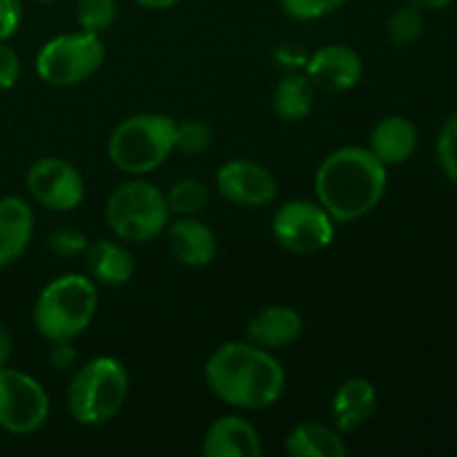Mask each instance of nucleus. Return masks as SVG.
Listing matches in <instances>:
<instances>
[{
    "label": "nucleus",
    "mask_w": 457,
    "mask_h": 457,
    "mask_svg": "<svg viewBox=\"0 0 457 457\" xmlns=\"http://www.w3.org/2000/svg\"><path fill=\"white\" fill-rule=\"evenodd\" d=\"M205 384L232 409L262 411L284 395L286 370L270 351L257 344L228 342L205 364Z\"/></svg>",
    "instance_id": "nucleus-1"
},
{
    "label": "nucleus",
    "mask_w": 457,
    "mask_h": 457,
    "mask_svg": "<svg viewBox=\"0 0 457 457\" xmlns=\"http://www.w3.org/2000/svg\"><path fill=\"white\" fill-rule=\"evenodd\" d=\"M388 186L386 165L360 145L330 152L315 174L317 201L335 223H351L373 212Z\"/></svg>",
    "instance_id": "nucleus-2"
},
{
    "label": "nucleus",
    "mask_w": 457,
    "mask_h": 457,
    "mask_svg": "<svg viewBox=\"0 0 457 457\" xmlns=\"http://www.w3.org/2000/svg\"><path fill=\"white\" fill-rule=\"evenodd\" d=\"M98 308L92 277L70 272L49 281L34 303V326L47 342H74L89 328Z\"/></svg>",
    "instance_id": "nucleus-3"
},
{
    "label": "nucleus",
    "mask_w": 457,
    "mask_h": 457,
    "mask_svg": "<svg viewBox=\"0 0 457 457\" xmlns=\"http://www.w3.org/2000/svg\"><path fill=\"white\" fill-rule=\"evenodd\" d=\"M129 393L125 366L114 357H94L74 370L67 386V409L83 427H101L114 420Z\"/></svg>",
    "instance_id": "nucleus-4"
},
{
    "label": "nucleus",
    "mask_w": 457,
    "mask_h": 457,
    "mask_svg": "<svg viewBox=\"0 0 457 457\" xmlns=\"http://www.w3.org/2000/svg\"><path fill=\"white\" fill-rule=\"evenodd\" d=\"M177 120L168 114L143 112L119 123L107 143L112 165L129 177L154 172L174 152Z\"/></svg>",
    "instance_id": "nucleus-5"
},
{
    "label": "nucleus",
    "mask_w": 457,
    "mask_h": 457,
    "mask_svg": "<svg viewBox=\"0 0 457 457\" xmlns=\"http://www.w3.org/2000/svg\"><path fill=\"white\" fill-rule=\"evenodd\" d=\"M170 212L165 192L154 183L132 179L114 187L105 205L107 226L120 241L147 244L168 228Z\"/></svg>",
    "instance_id": "nucleus-6"
},
{
    "label": "nucleus",
    "mask_w": 457,
    "mask_h": 457,
    "mask_svg": "<svg viewBox=\"0 0 457 457\" xmlns=\"http://www.w3.org/2000/svg\"><path fill=\"white\" fill-rule=\"evenodd\" d=\"M105 62L101 36L74 31L47 40L36 56V71L52 87H74L92 79Z\"/></svg>",
    "instance_id": "nucleus-7"
},
{
    "label": "nucleus",
    "mask_w": 457,
    "mask_h": 457,
    "mask_svg": "<svg viewBox=\"0 0 457 457\" xmlns=\"http://www.w3.org/2000/svg\"><path fill=\"white\" fill-rule=\"evenodd\" d=\"M272 235L281 248L295 254H315L335 239V219L320 201L295 199L272 217Z\"/></svg>",
    "instance_id": "nucleus-8"
},
{
    "label": "nucleus",
    "mask_w": 457,
    "mask_h": 457,
    "mask_svg": "<svg viewBox=\"0 0 457 457\" xmlns=\"http://www.w3.org/2000/svg\"><path fill=\"white\" fill-rule=\"evenodd\" d=\"M49 395L38 379L22 370L0 369V428L12 436H29L49 420Z\"/></svg>",
    "instance_id": "nucleus-9"
},
{
    "label": "nucleus",
    "mask_w": 457,
    "mask_h": 457,
    "mask_svg": "<svg viewBox=\"0 0 457 457\" xmlns=\"http://www.w3.org/2000/svg\"><path fill=\"white\" fill-rule=\"evenodd\" d=\"M25 183L31 199L54 212H70L85 199V181L80 172L58 156H45L36 161L27 170Z\"/></svg>",
    "instance_id": "nucleus-10"
},
{
    "label": "nucleus",
    "mask_w": 457,
    "mask_h": 457,
    "mask_svg": "<svg viewBox=\"0 0 457 457\" xmlns=\"http://www.w3.org/2000/svg\"><path fill=\"white\" fill-rule=\"evenodd\" d=\"M217 190L226 201L244 208L270 205L279 195L277 179L257 161H228L217 172Z\"/></svg>",
    "instance_id": "nucleus-11"
},
{
    "label": "nucleus",
    "mask_w": 457,
    "mask_h": 457,
    "mask_svg": "<svg viewBox=\"0 0 457 457\" xmlns=\"http://www.w3.org/2000/svg\"><path fill=\"white\" fill-rule=\"evenodd\" d=\"M364 65L355 49L346 45H326L317 49L306 65V76L312 87L326 94L348 92L360 83Z\"/></svg>",
    "instance_id": "nucleus-12"
},
{
    "label": "nucleus",
    "mask_w": 457,
    "mask_h": 457,
    "mask_svg": "<svg viewBox=\"0 0 457 457\" xmlns=\"http://www.w3.org/2000/svg\"><path fill=\"white\" fill-rule=\"evenodd\" d=\"M262 451V436L241 415H223L210 424L201 445L205 457H259Z\"/></svg>",
    "instance_id": "nucleus-13"
},
{
    "label": "nucleus",
    "mask_w": 457,
    "mask_h": 457,
    "mask_svg": "<svg viewBox=\"0 0 457 457\" xmlns=\"http://www.w3.org/2000/svg\"><path fill=\"white\" fill-rule=\"evenodd\" d=\"M165 232L170 253L179 263L187 268H204L212 263L217 254V237L204 221L195 217H179L174 223H168Z\"/></svg>",
    "instance_id": "nucleus-14"
},
{
    "label": "nucleus",
    "mask_w": 457,
    "mask_h": 457,
    "mask_svg": "<svg viewBox=\"0 0 457 457\" xmlns=\"http://www.w3.org/2000/svg\"><path fill=\"white\" fill-rule=\"evenodd\" d=\"M34 210L21 196L0 199V268L13 266L34 237Z\"/></svg>",
    "instance_id": "nucleus-15"
},
{
    "label": "nucleus",
    "mask_w": 457,
    "mask_h": 457,
    "mask_svg": "<svg viewBox=\"0 0 457 457\" xmlns=\"http://www.w3.org/2000/svg\"><path fill=\"white\" fill-rule=\"evenodd\" d=\"M378 406V391L373 382L366 378H351L337 388L330 406L335 428L339 433H353L364 427L375 413Z\"/></svg>",
    "instance_id": "nucleus-16"
},
{
    "label": "nucleus",
    "mask_w": 457,
    "mask_h": 457,
    "mask_svg": "<svg viewBox=\"0 0 457 457\" xmlns=\"http://www.w3.org/2000/svg\"><path fill=\"white\" fill-rule=\"evenodd\" d=\"M303 333V320L295 308L290 306H268L259 311L250 320L245 328L248 342L272 351V348H286L297 342Z\"/></svg>",
    "instance_id": "nucleus-17"
},
{
    "label": "nucleus",
    "mask_w": 457,
    "mask_h": 457,
    "mask_svg": "<svg viewBox=\"0 0 457 457\" xmlns=\"http://www.w3.org/2000/svg\"><path fill=\"white\" fill-rule=\"evenodd\" d=\"M83 254L85 266H87L92 281L107 286V288L125 286L134 277V270H137L132 253H129L120 241H89L87 250H85Z\"/></svg>",
    "instance_id": "nucleus-18"
},
{
    "label": "nucleus",
    "mask_w": 457,
    "mask_h": 457,
    "mask_svg": "<svg viewBox=\"0 0 457 457\" xmlns=\"http://www.w3.org/2000/svg\"><path fill=\"white\" fill-rule=\"evenodd\" d=\"M369 150L384 165H402L418 150V128L406 116H384L370 132Z\"/></svg>",
    "instance_id": "nucleus-19"
},
{
    "label": "nucleus",
    "mask_w": 457,
    "mask_h": 457,
    "mask_svg": "<svg viewBox=\"0 0 457 457\" xmlns=\"http://www.w3.org/2000/svg\"><path fill=\"white\" fill-rule=\"evenodd\" d=\"M286 451L293 457H344L348 453V446L344 445L337 428L303 422L288 433Z\"/></svg>",
    "instance_id": "nucleus-20"
},
{
    "label": "nucleus",
    "mask_w": 457,
    "mask_h": 457,
    "mask_svg": "<svg viewBox=\"0 0 457 457\" xmlns=\"http://www.w3.org/2000/svg\"><path fill=\"white\" fill-rule=\"evenodd\" d=\"M315 107V87L306 74H288L272 92V110L279 119L297 123L311 116Z\"/></svg>",
    "instance_id": "nucleus-21"
},
{
    "label": "nucleus",
    "mask_w": 457,
    "mask_h": 457,
    "mask_svg": "<svg viewBox=\"0 0 457 457\" xmlns=\"http://www.w3.org/2000/svg\"><path fill=\"white\" fill-rule=\"evenodd\" d=\"M208 186L192 177L179 179L165 192L170 212L179 214V217H195V214H199L205 208V204H208Z\"/></svg>",
    "instance_id": "nucleus-22"
},
{
    "label": "nucleus",
    "mask_w": 457,
    "mask_h": 457,
    "mask_svg": "<svg viewBox=\"0 0 457 457\" xmlns=\"http://www.w3.org/2000/svg\"><path fill=\"white\" fill-rule=\"evenodd\" d=\"M424 34V12L413 7V4L404 3L391 13L386 22V36L393 45L397 47H409V45L418 43Z\"/></svg>",
    "instance_id": "nucleus-23"
},
{
    "label": "nucleus",
    "mask_w": 457,
    "mask_h": 457,
    "mask_svg": "<svg viewBox=\"0 0 457 457\" xmlns=\"http://www.w3.org/2000/svg\"><path fill=\"white\" fill-rule=\"evenodd\" d=\"M76 22L89 34H105L116 21V0H76Z\"/></svg>",
    "instance_id": "nucleus-24"
},
{
    "label": "nucleus",
    "mask_w": 457,
    "mask_h": 457,
    "mask_svg": "<svg viewBox=\"0 0 457 457\" xmlns=\"http://www.w3.org/2000/svg\"><path fill=\"white\" fill-rule=\"evenodd\" d=\"M214 141L212 128L199 119L177 120L174 129V150L186 156H201Z\"/></svg>",
    "instance_id": "nucleus-25"
},
{
    "label": "nucleus",
    "mask_w": 457,
    "mask_h": 457,
    "mask_svg": "<svg viewBox=\"0 0 457 457\" xmlns=\"http://www.w3.org/2000/svg\"><path fill=\"white\" fill-rule=\"evenodd\" d=\"M437 163L451 183L457 186V112L442 123L436 143Z\"/></svg>",
    "instance_id": "nucleus-26"
},
{
    "label": "nucleus",
    "mask_w": 457,
    "mask_h": 457,
    "mask_svg": "<svg viewBox=\"0 0 457 457\" xmlns=\"http://www.w3.org/2000/svg\"><path fill=\"white\" fill-rule=\"evenodd\" d=\"M281 9L288 13L295 21H317V18H324L328 13H333L335 9L344 7L348 0H279Z\"/></svg>",
    "instance_id": "nucleus-27"
},
{
    "label": "nucleus",
    "mask_w": 457,
    "mask_h": 457,
    "mask_svg": "<svg viewBox=\"0 0 457 457\" xmlns=\"http://www.w3.org/2000/svg\"><path fill=\"white\" fill-rule=\"evenodd\" d=\"M89 239L85 232L76 230V228H58L49 235V250H52L56 257L70 259L79 257L87 250Z\"/></svg>",
    "instance_id": "nucleus-28"
},
{
    "label": "nucleus",
    "mask_w": 457,
    "mask_h": 457,
    "mask_svg": "<svg viewBox=\"0 0 457 457\" xmlns=\"http://www.w3.org/2000/svg\"><path fill=\"white\" fill-rule=\"evenodd\" d=\"M21 76V58L7 45V40H0V92L12 89Z\"/></svg>",
    "instance_id": "nucleus-29"
},
{
    "label": "nucleus",
    "mask_w": 457,
    "mask_h": 457,
    "mask_svg": "<svg viewBox=\"0 0 457 457\" xmlns=\"http://www.w3.org/2000/svg\"><path fill=\"white\" fill-rule=\"evenodd\" d=\"M22 22L21 0H0V40H9Z\"/></svg>",
    "instance_id": "nucleus-30"
},
{
    "label": "nucleus",
    "mask_w": 457,
    "mask_h": 457,
    "mask_svg": "<svg viewBox=\"0 0 457 457\" xmlns=\"http://www.w3.org/2000/svg\"><path fill=\"white\" fill-rule=\"evenodd\" d=\"M76 348L71 339H62V342H52V351H49V364L56 373H67L76 366Z\"/></svg>",
    "instance_id": "nucleus-31"
},
{
    "label": "nucleus",
    "mask_w": 457,
    "mask_h": 457,
    "mask_svg": "<svg viewBox=\"0 0 457 457\" xmlns=\"http://www.w3.org/2000/svg\"><path fill=\"white\" fill-rule=\"evenodd\" d=\"M12 353H13V339L12 333L4 324H0V369L9 364L12 360Z\"/></svg>",
    "instance_id": "nucleus-32"
},
{
    "label": "nucleus",
    "mask_w": 457,
    "mask_h": 457,
    "mask_svg": "<svg viewBox=\"0 0 457 457\" xmlns=\"http://www.w3.org/2000/svg\"><path fill=\"white\" fill-rule=\"evenodd\" d=\"M404 3L413 4V7L422 9V12H433V9L449 7V4L455 3V0H404Z\"/></svg>",
    "instance_id": "nucleus-33"
},
{
    "label": "nucleus",
    "mask_w": 457,
    "mask_h": 457,
    "mask_svg": "<svg viewBox=\"0 0 457 457\" xmlns=\"http://www.w3.org/2000/svg\"><path fill=\"white\" fill-rule=\"evenodd\" d=\"M137 3L138 7H145V9H154V12H161V9H170L179 3V0H132Z\"/></svg>",
    "instance_id": "nucleus-34"
},
{
    "label": "nucleus",
    "mask_w": 457,
    "mask_h": 457,
    "mask_svg": "<svg viewBox=\"0 0 457 457\" xmlns=\"http://www.w3.org/2000/svg\"><path fill=\"white\" fill-rule=\"evenodd\" d=\"M34 3H40V4H52V3H56V0H34Z\"/></svg>",
    "instance_id": "nucleus-35"
}]
</instances>
